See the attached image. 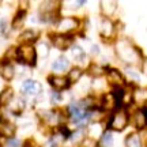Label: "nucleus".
Segmentation results:
<instances>
[{
    "label": "nucleus",
    "mask_w": 147,
    "mask_h": 147,
    "mask_svg": "<svg viewBox=\"0 0 147 147\" xmlns=\"http://www.w3.org/2000/svg\"><path fill=\"white\" fill-rule=\"evenodd\" d=\"M117 49V55L121 60H124L127 63H135L138 59V52L135 51V48L131 47L127 41H120L116 45Z\"/></svg>",
    "instance_id": "nucleus-1"
},
{
    "label": "nucleus",
    "mask_w": 147,
    "mask_h": 147,
    "mask_svg": "<svg viewBox=\"0 0 147 147\" xmlns=\"http://www.w3.org/2000/svg\"><path fill=\"white\" fill-rule=\"evenodd\" d=\"M18 60L22 61V63L30 64V65H34L37 60V52L36 49L32 47V45H22L19 49H18Z\"/></svg>",
    "instance_id": "nucleus-2"
},
{
    "label": "nucleus",
    "mask_w": 147,
    "mask_h": 147,
    "mask_svg": "<svg viewBox=\"0 0 147 147\" xmlns=\"http://www.w3.org/2000/svg\"><path fill=\"white\" fill-rule=\"evenodd\" d=\"M128 124V115L125 112H117L116 115H113L110 117L108 125L109 128L115 129V131H123Z\"/></svg>",
    "instance_id": "nucleus-3"
},
{
    "label": "nucleus",
    "mask_w": 147,
    "mask_h": 147,
    "mask_svg": "<svg viewBox=\"0 0 147 147\" xmlns=\"http://www.w3.org/2000/svg\"><path fill=\"white\" fill-rule=\"evenodd\" d=\"M79 21L74 16H68V18H61L59 22V30L61 32V34H68L69 32H72L75 29H78Z\"/></svg>",
    "instance_id": "nucleus-4"
},
{
    "label": "nucleus",
    "mask_w": 147,
    "mask_h": 147,
    "mask_svg": "<svg viewBox=\"0 0 147 147\" xmlns=\"http://www.w3.org/2000/svg\"><path fill=\"white\" fill-rule=\"evenodd\" d=\"M106 79L110 84H113L115 87H121L123 84L125 83V79H124V75L119 71V69L110 68L108 69L106 72Z\"/></svg>",
    "instance_id": "nucleus-5"
},
{
    "label": "nucleus",
    "mask_w": 147,
    "mask_h": 147,
    "mask_svg": "<svg viewBox=\"0 0 147 147\" xmlns=\"http://www.w3.org/2000/svg\"><path fill=\"white\" fill-rule=\"evenodd\" d=\"M53 45L57 48V49H68L71 45H72V37L68 36V34H56V36L52 37Z\"/></svg>",
    "instance_id": "nucleus-6"
},
{
    "label": "nucleus",
    "mask_w": 147,
    "mask_h": 147,
    "mask_svg": "<svg viewBox=\"0 0 147 147\" xmlns=\"http://www.w3.org/2000/svg\"><path fill=\"white\" fill-rule=\"evenodd\" d=\"M21 90H22V93H23V94L36 95V94H38V93L41 91V86H40V83L36 82V80L27 79V80H25V82L22 83Z\"/></svg>",
    "instance_id": "nucleus-7"
},
{
    "label": "nucleus",
    "mask_w": 147,
    "mask_h": 147,
    "mask_svg": "<svg viewBox=\"0 0 147 147\" xmlns=\"http://www.w3.org/2000/svg\"><path fill=\"white\" fill-rule=\"evenodd\" d=\"M49 83L52 87H55L56 90H65L69 87V80L65 76H59V75H53L49 76Z\"/></svg>",
    "instance_id": "nucleus-8"
},
{
    "label": "nucleus",
    "mask_w": 147,
    "mask_h": 147,
    "mask_svg": "<svg viewBox=\"0 0 147 147\" xmlns=\"http://www.w3.org/2000/svg\"><path fill=\"white\" fill-rule=\"evenodd\" d=\"M16 128L15 125L7 120H0V136L3 138H12L15 135Z\"/></svg>",
    "instance_id": "nucleus-9"
},
{
    "label": "nucleus",
    "mask_w": 147,
    "mask_h": 147,
    "mask_svg": "<svg viewBox=\"0 0 147 147\" xmlns=\"http://www.w3.org/2000/svg\"><path fill=\"white\" fill-rule=\"evenodd\" d=\"M68 67H69V61H68V59L64 57V56L57 57L52 64V69L56 71V72H63V71H65Z\"/></svg>",
    "instance_id": "nucleus-10"
},
{
    "label": "nucleus",
    "mask_w": 147,
    "mask_h": 147,
    "mask_svg": "<svg viewBox=\"0 0 147 147\" xmlns=\"http://www.w3.org/2000/svg\"><path fill=\"white\" fill-rule=\"evenodd\" d=\"M101 32H102V34H104L106 38H109V37L113 36L115 25H113V22L110 21L109 18H104V21L101 23Z\"/></svg>",
    "instance_id": "nucleus-11"
},
{
    "label": "nucleus",
    "mask_w": 147,
    "mask_h": 147,
    "mask_svg": "<svg viewBox=\"0 0 147 147\" xmlns=\"http://www.w3.org/2000/svg\"><path fill=\"white\" fill-rule=\"evenodd\" d=\"M0 75L5 79V80H11V79L14 78V75H15V69L14 67L8 63H4L0 65Z\"/></svg>",
    "instance_id": "nucleus-12"
},
{
    "label": "nucleus",
    "mask_w": 147,
    "mask_h": 147,
    "mask_svg": "<svg viewBox=\"0 0 147 147\" xmlns=\"http://www.w3.org/2000/svg\"><path fill=\"white\" fill-rule=\"evenodd\" d=\"M12 98H14V90L11 89V87H5L1 91V94H0V106L8 105L11 101H12Z\"/></svg>",
    "instance_id": "nucleus-13"
},
{
    "label": "nucleus",
    "mask_w": 147,
    "mask_h": 147,
    "mask_svg": "<svg viewBox=\"0 0 147 147\" xmlns=\"http://www.w3.org/2000/svg\"><path fill=\"white\" fill-rule=\"evenodd\" d=\"M125 146L127 147H142V139L139 136V134H136V132L129 134L125 138Z\"/></svg>",
    "instance_id": "nucleus-14"
},
{
    "label": "nucleus",
    "mask_w": 147,
    "mask_h": 147,
    "mask_svg": "<svg viewBox=\"0 0 147 147\" xmlns=\"http://www.w3.org/2000/svg\"><path fill=\"white\" fill-rule=\"evenodd\" d=\"M134 101L139 105H144L147 102V89H138L134 93Z\"/></svg>",
    "instance_id": "nucleus-15"
},
{
    "label": "nucleus",
    "mask_w": 147,
    "mask_h": 147,
    "mask_svg": "<svg viewBox=\"0 0 147 147\" xmlns=\"http://www.w3.org/2000/svg\"><path fill=\"white\" fill-rule=\"evenodd\" d=\"M102 5V11H104V14H105L106 18H109L115 14L116 11V3L115 1H109V0H106V1H102L101 3Z\"/></svg>",
    "instance_id": "nucleus-16"
},
{
    "label": "nucleus",
    "mask_w": 147,
    "mask_h": 147,
    "mask_svg": "<svg viewBox=\"0 0 147 147\" xmlns=\"http://www.w3.org/2000/svg\"><path fill=\"white\" fill-rule=\"evenodd\" d=\"M71 56H72V59L75 60V61H83L84 57H86V53H84V51L80 47H78V45H75V47L71 48Z\"/></svg>",
    "instance_id": "nucleus-17"
},
{
    "label": "nucleus",
    "mask_w": 147,
    "mask_h": 147,
    "mask_svg": "<svg viewBox=\"0 0 147 147\" xmlns=\"http://www.w3.org/2000/svg\"><path fill=\"white\" fill-rule=\"evenodd\" d=\"M134 123H135L136 128H143V127L147 125V119L142 110H138L136 113L134 115Z\"/></svg>",
    "instance_id": "nucleus-18"
},
{
    "label": "nucleus",
    "mask_w": 147,
    "mask_h": 147,
    "mask_svg": "<svg viewBox=\"0 0 147 147\" xmlns=\"http://www.w3.org/2000/svg\"><path fill=\"white\" fill-rule=\"evenodd\" d=\"M82 76H83V71H82V69L78 68V67L72 68L68 72V80H69V83H76V82H79Z\"/></svg>",
    "instance_id": "nucleus-19"
},
{
    "label": "nucleus",
    "mask_w": 147,
    "mask_h": 147,
    "mask_svg": "<svg viewBox=\"0 0 147 147\" xmlns=\"http://www.w3.org/2000/svg\"><path fill=\"white\" fill-rule=\"evenodd\" d=\"M38 37V33L34 32V30H26L23 32L19 36V41L22 42H32V41H36V38Z\"/></svg>",
    "instance_id": "nucleus-20"
},
{
    "label": "nucleus",
    "mask_w": 147,
    "mask_h": 147,
    "mask_svg": "<svg viewBox=\"0 0 147 147\" xmlns=\"http://www.w3.org/2000/svg\"><path fill=\"white\" fill-rule=\"evenodd\" d=\"M25 16H26V11L25 10H21L16 12L15 18H14V22H12V26L15 27H21L22 23H23V21H25Z\"/></svg>",
    "instance_id": "nucleus-21"
},
{
    "label": "nucleus",
    "mask_w": 147,
    "mask_h": 147,
    "mask_svg": "<svg viewBox=\"0 0 147 147\" xmlns=\"http://www.w3.org/2000/svg\"><path fill=\"white\" fill-rule=\"evenodd\" d=\"M113 144V136L110 132H104L101 135V146L102 147H110Z\"/></svg>",
    "instance_id": "nucleus-22"
},
{
    "label": "nucleus",
    "mask_w": 147,
    "mask_h": 147,
    "mask_svg": "<svg viewBox=\"0 0 147 147\" xmlns=\"http://www.w3.org/2000/svg\"><path fill=\"white\" fill-rule=\"evenodd\" d=\"M89 71H90L91 75H94V78H98V76H101L102 74L105 72V69L102 68L101 65H98V64H91Z\"/></svg>",
    "instance_id": "nucleus-23"
},
{
    "label": "nucleus",
    "mask_w": 147,
    "mask_h": 147,
    "mask_svg": "<svg viewBox=\"0 0 147 147\" xmlns=\"http://www.w3.org/2000/svg\"><path fill=\"white\" fill-rule=\"evenodd\" d=\"M80 147H98V146H97V142H95L93 138H86V139L82 140Z\"/></svg>",
    "instance_id": "nucleus-24"
},
{
    "label": "nucleus",
    "mask_w": 147,
    "mask_h": 147,
    "mask_svg": "<svg viewBox=\"0 0 147 147\" xmlns=\"http://www.w3.org/2000/svg\"><path fill=\"white\" fill-rule=\"evenodd\" d=\"M38 53H40V56H42V57L48 56V53H49V48H48L47 44L41 42V44L38 45Z\"/></svg>",
    "instance_id": "nucleus-25"
},
{
    "label": "nucleus",
    "mask_w": 147,
    "mask_h": 147,
    "mask_svg": "<svg viewBox=\"0 0 147 147\" xmlns=\"http://www.w3.org/2000/svg\"><path fill=\"white\" fill-rule=\"evenodd\" d=\"M23 108H25V104H23V101L22 100H18L15 102V106L12 108V112L14 113H21L22 110H23Z\"/></svg>",
    "instance_id": "nucleus-26"
},
{
    "label": "nucleus",
    "mask_w": 147,
    "mask_h": 147,
    "mask_svg": "<svg viewBox=\"0 0 147 147\" xmlns=\"http://www.w3.org/2000/svg\"><path fill=\"white\" fill-rule=\"evenodd\" d=\"M127 74H128L131 78L135 79V80H139V74H136V71H134L132 68H127Z\"/></svg>",
    "instance_id": "nucleus-27"
},
{
    "label": "nucleus",
    "mask_w": 147,
    "mask_h": 147,
    "mask_svg": "<svg viewBox=\"0 0 147 147\" xmlns=\"http://www.w3.org/2000/svg\"><path fill=\"white\" fill-rule=\"evenodd\" d=\"M19 140L18 139H10V142H8V147H19Z\"/></svg>",
    "instance_id": "nucleus-28"
},
{
    "label": "nucleus",
    "mask_w": 147,
    "mask_h": 147,
    "mask_svg": "<svg viewBox=\"0 0 147 147\" xmlns=\"http://www.w3.org/2000/svg\"><path fill=\"white\" fill-rule=\"evenodd\" d=\"M91 55H93V56L100 55V48L97 47V45H93V47H91Z\"/></svg>",
    "instance_id": "nucleus-29"
},
{
    "label": "nucleus",
    "mask_w": 147,
    "mask_h": 147,
    "mask_svg": "<svg viewBox=\"0 0 147 147\" xmlns=\"http://www.w3.org/2000/svg\"><path fill=\"white\" fill-rule=\"evenodd\" d=\"M23 147H38V146H37V144L33 142V140H29V142L25 143V146H23Z\"/></svg>",
    "instance_id": "nucleus-30"
},
{
    "label": "nucleus",
    "mask_w": 147,
    "mask_h": 147,
    "mask_svg": "<svg viewBox=\"0 0 147 147\" xmlns=\"http://www.w3.org/2000/svg\"><path fill=\"white\" fill-rule=\"evenodd\" d=\"M52 98L55 101H60L61 100V95L59 94V93H52Z\"/></svg>",
    "instance_id": "nucleus-31"
},
{
    "label": "nucleus",
    "mask_w": 147,
    "mask_h": 147,
    "mask_svg": "<svg viewBox=\"0 0 147 147\" xmlns=\"http://www.w3.org/2000/svg\"><path fill=\"white\" fill-rule=\"evenodd\" d=\"M47 147H56V143L53 142V140H49L48 144H47Z\"/></svg>",
    "instance_id": "nucleus-32"
}]
</instances>
